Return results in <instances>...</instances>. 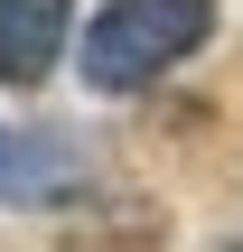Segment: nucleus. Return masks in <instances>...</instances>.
Here are the masks:
<instances>
[{
  "instance_id": "nucleus-3",
  "label": "nucleus",
  "mask_w": 243,
  "mask_h": 252,
  "mask_svg": "<svg viewBox=\"0 0 243 252\" xmlns=\"http://www.w3.org/2000/svg\"><path fill=\"white\" fill-rule=\"evenodd\" d=\"M75 0H0V84H47L66 56Z\"/></svg>"
},
{
  "instance_id": "nucleus-4",
  "label": "nucleus",
  "mask_w": 243,
  "mask_h": 252,
  "mask_svg": "<svg viewBox=\"0 0 243 252\" xmlns=\"http://www.w3.org/2000/svg\"><path fill=\"white\" fill-rule=\"evenodd\" d=\"M225 252H243V243H225Z\"/></svg>"
},
{
  "instance_id": "nucleus-2",
  "label": "nucleus",
  "mask_w": 243,
  "mask_h": 252,
  "mask_svg": "<svg viewBox=\"0 0 243 252\" xmlns=\"http://www.w3.org/2000/svg\"><path fill=\"white\" fill-rule=\"evenodd\" d=\"M84 178V150L66 131H28V122H0V206H47Z\"/></svg>"
},
{
  "instance_id": "nucleus-1",
  "label": "nucleus",
  "mask_w": 243,
  "mask_h": 252,
  "mask_svg": "<svg viewBox=\"0 0 243 252\" xmlns=\"http://www.w3.org/2000/svg\"><path fill=\"white\" fill-rule=\"evenodd\" d=\"M225 0H103V19L84 28V84L94 94H140L159 75H178L206 37H215Z\"/></svg>"
}]
</instances>
